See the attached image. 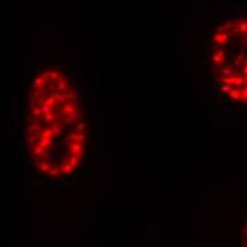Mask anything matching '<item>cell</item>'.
Masks as SVG:
<instances>
[{
	"label": "cell",
	"instance_id": "4",
	"mask_svg": "<svg viewBox=\"0 0 247 247\" xmlns=\"http://www.w3.org/2000/svg\"><path fill=\"white\" fill-rule=\"evenodd\" d=\"M50 129H51V132H53V135L54 136H60L61 134H63V129H61V126L58 125L57 122H50Z\"/></svg>",
	"mask_w": 247,
	"mask_h": 247
},
{
	"label": "cell",
	"instance_id": "26",
	"mask_svg": "<svg viewBox=\"0 0 247 247\" xmlns=\"http://www.w3.org/2000/svg\"><path fill=\"white\" fill-rule=\"evenodd\" d=\"M53 159H65V155L63 152H60V151H55L53 154Z\"/></svg>",
	"mask_w": 247,
	"mask_h": 247
},
{
	"label": "cell",
	"instance_id": "3",
	"mask_svg": "<svg viewBox=\"0 0 247 247\" xmlns=\"http://www.w3.org/2000/svg\"><path fill=\"white\" fill-rule=\"evenodd\" d=\"M53 98H54L55 104H58V107H63V105L67 102L65 94H60V92H57V94H54V95H53Z\"/></svg>",
	"mask_w": 247,
	"mask_h": 247
},
{
	"label": "cell",
	"instance_id": "15",
	"mask_svg": "<svg viewBox=\"0 0 247 247\" xmlns=\"http://www.w3.org/2000/svg\"><path fill=\"white\" fill-rule=\"evenodd\" d=\"M50 169H51V165H37V170L39 172H41V173H44V175H47L48 172H50Z\"/></svg>",
	"mask_w": 247,
	"mask_h": 247
},
{
	"label": "cell",
	"instance_id": "17",
	"mask_svg": "<svg viewBox=\"0 0 247 247\" xmlns=\"http://www.w3.org/2000/svg\"><path fill=\"white\" fill-rule=\"evenodd\" d=\"M77 114L74 112V114H70V115H67V119L64 121V124L65 125H70V124H74V121H77Z\"/></svg>",
	"mask_w": 247,
	"mask_h": 247
},
{
	"label": "cell",
	"instance_id": "13",
	"mask_svg": "<svg viewBox=\"0 0 247 247\" xmlns=\"http://www.w3.org/2000/svg\"><path fill=\"white\" fill-rule=\"evenodd\" d=\"M67 179H68V180H73L74 183H77V182L80 180V173H78V172L74 169V170H73V173L67 175Z\"/></svg>",
	"mask_w": 247,
	"mask_h": 247
},
{
	"label": "cell",
	"instance_id": "31",
	"mask_svg": "<svg viewBox=\"0 0 247 247\" xmlns=\"http://www.w3.org/2000/svg\"><path fill=\"white\" fill-rule=\"evenodd\" d=\"M31 129H33V132H41V126L37 122L31 124Z\"/></svg>",
	"mask_w": 247,
	"mask_h": 247
},
{
	"label": "cell",
	"instance_id": "24",
	"mask_svg": "<svg viewBox=\"0 0 247 247\" xmlns=\"http://www.w3.org/2000/svg\"><path fill=\"white\" fill-rule=\"evenodd\" d=\"M41 114H43V112H41V108H40V107H34V108H31V115H34L36 118H39Z\"/></svg>",
	"mask_w": 247,
	"mask_h": 247
},
{
	"label": "cell",
	"instance_id": "6",
	"mask_svg": "<svg viewBox=\"0 0 247 247\" xmlns=\"http://www.w3.org/2000/svg\"><path fill=\"white\" fill-rule=\"evenodd\" d=\"M54 84H55V88H57L58 91H65V89L68 88V84L64 81V78H63V77H60L57 81H54Z\"/></svg>",
	"mask_w": 247,
	"mask_h": 247
},
{
	"label": "cell",
	"instance_id": "42",
	"mask_svg": "<svg viewBox=\"0 0 247 247\" xmlns=\"http://www.w3.org/2000/svg\"><path fill=\"white\" fill-rule=\"evenodd\" d=\"M84 98H85V102H87V104H89V102H91V97H89V95H85Z\"/></svg>",
	"mask_w": 247,
	"mask_h": 247
},
{
	"label": "cell",
	"instance_id": "34",
	"mask_svg": "<svg viewBox=\"0 0 247 247\" xmlns=\"http://www.w3.org/2000/svg\"><path fill=\"white\" fill-rule=\"evenodd\" d=\"M234 53V48H232V47H226L224 48V54H233Z\"/></svg>",
	"mask_w": 247,
	"mask_h": 247
},
{
	"label": "cell",
	"instance_id": "8",
	"mask_svg": "<svg viewBox=\"0 0 247 247\" xmlns=\"http://www.w3.org/2000/svg\"><path fill=\"white\" fill-rule=\"evenodd\" d=\"M53 144H54L53 138H41L40 141H37L36 145H39L41 148H47V146H50V145H53Z\"/></svg>",
	"mask_w": 247,
	"mask_h": 247
},
{
	"label": "cell",
	"instance_id": "29",
	"mask_svg": "<svg viewBox=\"0 0 247 247\" xmlns=\"http://www.w3.org/2000/svg\"><path fill=\"white\" fill-rule=\"evenodd\" d=\"M219 81H220V75H219V74H214V75H213V78H212V85H213V87H216V85L219 84Z\"/></svg>",
	"mask_w": 247,
	"mask_h": 247
},
{
	"label": "cell",
	"instance_id": "43",
	"mask_svg": "<svg viewBox=\"0 0 247 247\" xmlns=\"http://www.w3.org/2000/svg\"><path fill=\"white\" fill-rule=\"evenodd\" d=\"M87 135H89V138H91V139H95V135H94V132H87Z\"/></svg>",
	"mask_w": 247,
	"mask_h": 247
},
{
	"label": "cell",
	"instance_id": "19",
	"mask_svg": "<svg viewBox=\"0 0 247 247\" xmlns=\"http://www.w3.org/2000/svg\"><path fill=\"white\" fill-rule=\"evenodd\" d=\"M217 85H219V88H220V91H222V92H230V89L233 88L232 85H226V84H222V81H219V84H217Z\"/></svg>",
	"mask_w": 247,
	"mask_h": 247
},
{
	"label": "cell",
	"instance_id": "38",
	"mask_svg": "<svg viewBox=\"0 0 247 247\" xmlns=\"http://www.w3.org/2000/svg\"><path fill=\"white\" fill-rule=\"evenodd\" d=\"M246 30H247L246 23H242V24H240V31H243V34H244V33H246Z\"/></svg>",
	"mask_w": 247,
	"mask_h": 247
},
{
	"label": "cell",
	"instance_id": "32",
	"mask_svg": "<svg viewBox=\"0 0 247 247\" xmlns=\"http://www.w3.org/2000/svg\"><path fill=\"white\" fill-rule=\"evenodd\" d=\"M65 98H67V101H73V99L75 98V94H74L73 91H71V92H67V94H65Z\"/></svg>",
	"mask_w": 247,
	"mask_h": 247
},
{
	"label": "cell",
	"instance_id": "9",
	"mask_svg": "<svg viewBox=\"0 0 247 247\" xmlns=\"http://www.w3.org/2000/svg\"><path fill=\"white\" fill-rule=\"evenodd\" d=\"M229 97L233 99V101H240L242 99V95H240V89H236V88H232L230 92H229Z\"/></svg>",
	"mask_w": 247,
	"mask_h": 247
},
{
	"label": "cell",
	"instance_id": "39",
	"mask_svg": "<svg viewBox=\"0 0 247 247\" xmlns=\"http://www.w3.org/2000/svg\"><path fill=\"white\" fill-rule=\"evenodd\" d=\"M212 70H213V73H214V74H217V73H219V70H220V67H219V65H217V64H214V65H213V68H212Z\"/></svg>",
	"mask_w": 247,
	"mask_h": 247
},
{
	"label": "cell",
	"instance_id": "18",
	"mask_svg": "<svg viewBox=\"0 0 247 247\" xmlns=\"http://www.w3.org/2000/svg\"><path fill=\"white\" fill-rule=\"evenodd\" d=\"M41 112L43 114H54V107H50V105H41Z\"/></svg>",
	"mask_w": 247,
	"mask_h": 247
},
{
	"label": "cell",
	"instance_id": "28",
	"mask_svg": "<svg viewBox=\"0 0 247 247\" xmlns=\"http://www.w3.org/2000/svg\"><path fill=\"white\" fill-rule=\"evenodd\" d=\"M220 74H222V75L226 78V77H230L233 73H232V70H230V68H224V67H223V70H222V73H220Z\"/></svg>",
	"mask_w": 247,
	"mask_h": 247
},
{
	"label": "cell",
	"instance_id": "44",
	"mask_svg": "<svg viewBox=\"0 0 247 247\" xmlns=\"http://www.w3.org/2000/svg\"><path fill=\"white\" fill-rule=\"evenodd\" d=\"M213 97H219V91L217 89H213Z\"/></svg>",
	"mask_w": 247,
	"mask_h": 247
},
{
	"label": "cell",
	"instance_id": "10",
	"mask_svg": "<svg viewBox=\"0 0 247 247\" xmlns=\"http://www.w3.org/2000/svg\"><path fill=\"white\" fill-rule=\"evenodd\" d=\"M55 144H58L60 146H65V148H67V146L71 144V136H70V135H65L64 138H60Z\"/></svg>",
	"mask_w": 247,
	"mask_h": 247
},
{
	"label": "cell",
	"instance_id": "40",
	"mask_svg": "<svg viewBox=\"0 0 247 247\" xmlns=\"http://www.w3.org/2000/svg\"><path fill=\"white\" fill-rule=\"evenodd\" d=\"M19 162H20V164H26V158H24V155H20V156H19Z\"/></svg>",
	"mask_w": 247,
	"mask_h": 247
},
{
	"label": "cell",
	"instance_id": "36",
	"mask_svg": "<svg viewBox=\"0 0 247 247\" xmlns=\"http://www.w3.org/2000/svg\"><path fill=\"white\" fill-rule=\"evenodd\" d=\"M34 175H36V178H37V179H44V178H45V175H44V173H41V172H39V170H37V172H34Z\"/></svg>",
	"mask_w": 247,
	"mask_h": 247
},
{
	"label": "cell",
	"instance_id": "33",
	"mask_svg": "<svg viewBox=\"0 0 247 247\" xmlns=\"http://www.w3.org/2000/svg\"><path fill=\"white\" fill-rule=\"evenodd\" d=\"M47 89L48 91H54L55 89V84L54 82H47Z\"/></svg>",
	"mask_w": 247,
	"mask_h": 247
},
{
	"label": "cell",
	"instance_id": "7",
	"mask_svg": "<svg viewBox=\"0 0 247 247\" xmlns=\"http://www.w3.org/2000/svg\"><path fill=\"white\" fill-rule=\"evenodd\" d=\"M70 136H71V141H78V142H81V141L85 139V136H87V131H81V132L71 134Z\"/></svg>",
	"mask_w": 247,
	"mask_h": 247
},
{
	"label": "cell",
	"instance_id": "23",
	"mask_svg": "<svg viewBox=\"0 0 247 247\" xmlns=\"http://www.w3.org/2000/svg\"><path fill=\"white\" fill-rule=\"evenodd\" d=\"M33 84H34V87H37V88H39V87H43V85H44V81H43V80H41V77H34V78H33Z\"/></svg>",
	"mask_w": 247,
	"mask_h": 247
},
{
	"label": "cell",
	"instance_id": "45",
	"mask_svg": "<svg viewBox=\"0 0 247 247\" xmlns=\"http://www.w3.org/2000/svg\"><path fill=\"white\" fill-rule=\"evenodd\" d=\"M244 107H246L244 104H237V108H239V109H243Z\"/></svg>",
	"mask_w": 247,
	"mask_h": 247
},
{
	"label": "cell",
	"instance_id": "37",
	"mask_svg": "<svg viewBox=\"0 0 247 247\" xmlns=\"http://www.w3.org/2000/svg\"><path fill=\"white\" fill-rule=\"evenodd\" d=\"M82 95H84V91H82L81 87H78V88H77V97L80 98V97H82Z\"/></svg>",
	"mask_w": 247,
	"mask_h": 247
},
{
	"label": "cell",
	"instance_id": "41",
	"mask_svg": "<svg viewBox=\"0 0 247 247\" xmlns=\"http://www.w3.org/2000/svg\"><path fill=\"white\" fill-rule=\"evenodd\" d=\"M88 144H89V141H88V139H84V141H81V145H84V146H88Z\"/></svg>",
	"mask_w": 247,
	"mask_h": 247
},
{
	"label": "cell",
	"instance_id": "14",
	"mask_svg": "<svg viewBox=\"0 0 247 247\" xmlns=\"http://www.w3.org/2000/svg\"><path fill=\"white\" fill-rule=\"evenodd\" d=\"M33 155H34L36 158L44 156V148H41V146H39V145H36V146L33 148Z\"/></svg>",
	"mask_w": 247,
	"mask_h": 247
},
{
	"label": "cell",
	"instance_id": "21",
	"mask_svg": "<svg viewBox=\"0 0 247 247\" xmlns=\"http://www.w3.org/2000/svg\"><path fill=\"white\" fill-rule=\"evenodd\" d=\"M60 78V71L58 70H54L51 74H50V81H57Z\"/></svg>",
	"mask_w": 247,
	"mask_h": 247
},
{
	"label": "cell",
	"instance_id": "5",
	"mask_svg": "<svg viewBox=\"0 0 247 247\" xmlns=\"http://www.w3.org/2000/svg\"><path fill=\"white\" fill-rule=\"evenodd\" d=\"M61 109H63V112L65 114V115H70V114H74L77 109L74 108V105L71 104V102H65L63 107H61Z\"/></svg>",
	"mask_w": 247,
	"mask_h": 247
},
{
	"label": "cell",
	"instance_id": "16",
	"mask_svg": "<svg viewBox=\"0 0 247 247\" xmlns=\"http://www.w3.org/2000/svg\"><path fill=\"white\" fill-rule=\"evenodd\" d=\"M41 138H54V135H53V132H51V129L50 128H44V129H41Z\"/></svg>",
	"mask_w": 247,
	"mask_h": 247
},
{
	"label": "cell",
	"instance_id": "35",
	"mask_svg": "<svg viewBox=\"0 0 247 247\" xmlns=\"http://www.w3.org/2000/svg\"><path fill=\"white\" fill-rule=\"evenodd\" d=\"M71 104L74 105V108H77V107H78V104H80V98H78V97H75V98L73 99V102H71Z\"/></svg>",
	"mask_w": 247,
	"mask_h": 247
},
{
	"label": "cell",
	"instance_id": "2",
	"mask_svg": "<svg viewBox=\"0 0 247 247\" xmlns=\"http://www.w3.org/2000/svg\"><path fill=\"white\" fill-rule=\"evenodd\" d=\"M67 159H68V164L75 170H78L81 168V156L80 155H70V158H67Z\"/></svg>",
	"mask_w": 247,
	"mask_h": 247
},
{
	"label": "cell",
	"instance_id": "30",
	"mask_svg": "<svg viewBox=\"0 0 247 247\" xmlns=\"http://www.w3.org/2000/svg\"><path fill=\"white\" fill-rule=\"evenodd\" d=\"M82 164L84 165H91L92 164V158H91L89 155H85V156L82 158Z\"/></svg>",
	"mask_w": 247,
	"mask_h": 247
},
{
	"label": "cell",
	"instance_id": "27",
	"mask_svg": "<svg viewBox=\"0 0 247 247\" xmlns=\"http://www.w3.org/2000/svg\"><path fill=\"white\" fill-rule=\"evenodd\" d=\"M51 176H58L61 172H60V168H55V166H51V169H50V172H48Z\"/></svg>",
	"mask_w": 247,
	"mask_h": 247
},
{
	"label": "cell",
	"instance_id": "20",
	"mask_svg": "<svg viewBox=\"0 0 247 247\" xmlns=\"http://www.w3.org/2000/svg\"><path fill=\"white\" fill-rule=\"evenodd\" d=\"M70 87H74V88H78L80 87V80L77 77H70Z\"/></svg>",
	"mask_w": 247,
	"mask_h": 247
},
{
	"label": "cell",
	"instance_id": "22",
	"mask_svg": "<svg viewBox=\"0 0 247 247\" xmlns=\"http://www.w3.org/2000/svg\"><path fill=\"white\" fill-rule=\"evenodd\" d=\"M58 186H64L65 185V180H67V175H63V173H60L58 175Z\"/></svg>",
	"mask_w": 247,
	"mask_h": 247
},
{
	"label": "cell",
	"instance_id": "25",
	"mask_svg": "<svg viewBox=\"0 0 247 247\" xmlns=\"http://www.w3.org/2000/svg\"><path fill=\"white\" fill-rule=\"evenodd\" d=\"M54 104H55V101H54V98H53V97L45 98V99H44V102H43V105H50V107H54Z\"/></svg>",
	"mask_w": 247,
	"mask_h": 247
},
{
	"label": "cell",
	"instance_id": "1",
	"mask_svg": "<svg viewBox=\"0 0 247 247\" xmlns=\"http://www.w3.org/2000/svg\"><path fill=\"white\" fill-rule=\"evenodd\" d=\"M67 149H68L70 155H81L84 146L81 145V142H78V141H71V144L67 146Z\"/></svg>",
	"mask_w": 247,
	"mask_h": 247
},
{
	"label": "cell",
	"instance_id": "12",
	"mask_svg": "<svg viewBox=\"0 0 247 247\" xmlns=\"http://www.w3.org/2000/svg\"><path fill=\"white\" fill-rule=\"evenodd\" d=\"M94 158H95V161L97 162H104V154H102V151H101V148L99 146H97L95 148V155H94Z\"/></svg>",
	"mask_w": 247,
	"mask_h": 247
},
{
	"label": "cell",
	"instance_id": "11",
	"mask_svg": "<svg viewBox=\"0 0 247 247\" xmlns=\"http://www.w3.org/2000/svg\"><path fill=\"white\" fill-rule=\"evenodd\" d=\"M75 131H78V132H81V131H87V122L82 119V118H77V128H75Z\"/></svg>",
	"mask_w": 247,
	"mask_h": 247
}]
</instances>
